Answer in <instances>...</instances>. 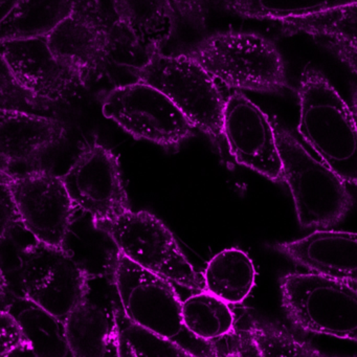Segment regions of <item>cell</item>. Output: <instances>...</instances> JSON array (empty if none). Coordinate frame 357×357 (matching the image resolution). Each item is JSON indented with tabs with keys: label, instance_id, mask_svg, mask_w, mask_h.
I'll list each match as a JSON object with an SVG mask.
<instances>
[{
	"label": "cell",
	"instance_id": "cell-1",
	"mask_svg": "<svg viewBox=\"0 0 357 357\" xmlns=\"http://www.w3.org/2000/svg\"><path fill=\"white\" fill-rule=\"evenodd\" d=\"M303 139L344 183L357 185V121L317 70H305L298 87Z\"/></svg>",
	"mask_w": 357,
	"mask_h": 357
},
{
	"label": "cell",
	"instance_id": "cell-2",
	"mask_svg": "<svg viewBox=\"0 0 357 357\" xmlns=\"http://www.w3.org/2000/svg\"><path fill=\"white\" fill-rule=\"evenodd\" d=\"M116 291L129 321L178 344L195 357H221L216 342L190 333L183 319V303L171 282L121 257L116 275Z\"/></svg>",
	"mask_w": 357,
	"mask_h": 357
},
{
	"label": "cell",
	"instance_id": "cell-3",
	"mask_svg": "<svg viewBox=\"0 0 357 357\" xmlns=\"http://www.w3.org/2000/svg\"><path fill=\"white\" fill-rule=\"evenodd\" d=\"M187 56L231 89L279 93L287 86L281 54L259 35L219 33L200 41Z\"/></svg>",
	"mask_w": 357,
	"mask_h": 357
},
{
	"label": "cell",
	"instance_id": "cell-4",
	"mask_svg": "<svg viewBox=\"0 0 357 357\" xmlns=\"http://www.w3.org/2000/svg\"><path fill=\"white\" fill-rule=\"evenodd\" d=\"M275 130L283 164L282 179L291 192L300 225L326 229L340 222L353 206L344 181L314 160L283 127L275 125Z\"/></svg>",
	"mask_w": 357,
	"mask_h": 357
},
{
	"label": "cell",
	"instance_id": "cell-5",
	"mask_svg": "<svg viewBox=\"0 0 357 357\" xmlns=\"http://www.w3.org/2000/svg\"><path fill=\"white\" fill-rule=\"evenodd\" d=\"M139 82L164 93L188 119L220 149L225 143V101L217 81L187 55H158L137 72Z\"/></svg>",
	"mask_w": 357,
	"mask_h": 357
},
{
	"label": "cell",
	"instance_id": "cell-6",
	"mask_svg": "<svg viewBox=\"0 0 357 357\" xmlns=\"http://www.w3.org/2000/svg\"><path fill=\"white\" fill-rule=\"evenodd\" d=\"M93 222L110 235L131 262L171 283L204 291V279L181 252L172 231L155 215L131 210Z\"/></svg>",
	"mask_w": 357,
	"mask_h": 357
},
{
	"label": "cell",
	"instance_id": "cell-7",
	"mask_svg": "<svg viewBox=\"0 0 357 357\" xmlns=\"http://www.w3.org/2000/svg\"><path fill=\"white\" fill-rule=\"evenodd\" d=\"M280 289L296 327L357 342V290L349 284L317 273H289Z\"/></svg>",
	"mask_w": 357,
	"mask_h": 357
},
{
	"label": "cell",
	"instance_id": "cell-8",
	"mask_svg": "<svg viewBox=\"0 0 357 357\" xmlns=\"http://www.w3.org/2000/svg\"><path fill=\"white\" fill-rule=\"evenodd\" d=\"M102 112L135 139L166 148L181 145L195 129L164 93L139 81L109 91Z\"/></svg>",
	"mask_w": 357,
	"mask_h": 357
},
{
	"label": "cell",
	"instance_id": "cell-9",
	"mask_svg": "<svg viewBox=\"0 0 357 357\" xmlns=\"http://www.w3.org/2000/svg\"><path fill=\"white\" fill-rule=\"evenodd\" d=\"M1 183L9 188L26 231L38 241L61 248L78 212L61 176L45 170L1 171Z\"/></svg>",
	"mask_w": 357,
	"mask_h": 357
},
{
	"label": "cell",
	"instance_id": "cell-10",
	"mask_svg": "<svg viewBox=\"0 0 357 357\" xmlns=\"http://www.w3.org/2000/svg\"><path fill=\"white\" fill-rule=\"evenodd\" d=\"M61 179L77 210L93 220L131 211L119 158L104 146L93 144L83 150Z\"/></svg>",
	"mask_w": 357,
	"mask_h": 357
},
{
	"label": "cell",
	"instance_id": "cell-11",
	"mask_svg": "<svg viewBox=\"0 0 357 357\" xmlns=\"http://www.w3.org/2000/svg\"><path fill=\"white\" fill-rule=\"evenodd\" d=\"M223 135L236 162L278 181L283 164L275 127L266 114L245 96L235 93L225 101Z\"/></svg>",
	"mask_w": 357,
	"mask_h": 357
},
{
	"label": "cell",
	"instance_id": "cell-12",
	"mask_svg": "<svg viewBox=\"0 0 357 357\" xmlns=\"http://www.w3.org/2000/svg\"><path fill=\"white\" fill-rule=\"evenodd\" d=\"M119 307L114 277L89 279L84 301L66 321L74 357H121Z\"/></svg>",
	"mask_w": 357,
	"mask_h": 357
},
{
	"label": "cell",
	"instance_id": "cell-13",
	"mask_svg": "<svg viewBox=\"0 0 357 357\" xmlns=\"http://www.w3.org/2000/svg\"><path fill=\"white\" fill-rule=\"evenodd\" d=\"M3 310L16 298H29L51 275L61 248L38 241L24 225L0 236Z\"/></svg>",
	"mask_w": 357,
	"mask_h": 357
},
{
	"label": "cell",
	"instance_id": "cell-14",
	"mask_svg": "<svg viewBox=\"0 0 357 357\" xmlns=\"http://www.w3.org/2000/svg\"><path fill=\"white\" fill-rule=\"evenodd\" d=\"M1 43V59L26 89L45 101L55 103L84 85L81 75L58 60L47 38Z\"/></svg>",
	"mask_w": 357,
	"mask_h": 357
},
{
	"label": "cell",
	"instance_id": "cell-15",
	"mask_svg": "<svg viewBox=\"0 0 357 357\" xmlns=\"http://www.w3.org/2000/svg\"><path fill=\"white\" fill-rule=\"evenodd\" d=\"M275 250L305 268L329 279L357 284V234L315 231Z\"/></svg>",
	"mask_w": 357,
	"mask_h": 357
},
{
	"label": "cell",
	"instance_id": "cell-16",
	"mask_svg": "<svg viewBox=\"0 0 357 357\" xmlns=\"http://www.w3.org/2000/svg\"><path fill=\"white\" fill-rule=\"evenodd\" d=\"M1 171L12 164H28L63 139L66 128L53 118L0 110Z\"/></svg>",
	"mask_w": 357,
	"mask_h": 357
},
{
	"label": "cell",
	"instance_id": "cell-17",
	"mask_svg": "<svg viewBox=\"0 0 357 357\" xmlns=\"http://www.w3.org/2000/svg\"><path fill=\"white\" fill-rule=\"evenodd\" d=\"M47 41L53 55L78 72L85 84L105 61L110 45L107 33L75 8L72 15L47 37Z\"/></svg>",
	"mask_w": 357,
	"mask_h": 357
},
{
	"label": "cell",
	"instance_id": "cell-18",
	"mask_svg": "<svg viewBox=\"0 0 357 357\" xmlns=\"http://www.w3.org/2000/svg\"><path fill=\"white\" fill-rule=\"evenodd\" d=\"M61 250L87 279L114 278L122 257L114 239L98 229L93 217L87 214L85 218L76 214Z\"/></svg>",
	"mask_w": 357,
	"mask_h": 357
},
{
	"label": "cell",
	"instance_id": "cell-19",
	"mask_svg": "<svg viewBox=\"0 0 357 357\" xmlns=\"http://www.w3.org/2000/svg\"><path fill=\"white\" fill-rule=\"evenodd\" d=\"M3 311L15 317L24 336V346L11 357H74L66 323L30 298H16Z\"/></svg>",
	"mask_w": 357,
	"mask_h": 357
},
{
	"label": "cell",
	"instance_id": "cell-20",
	"mask_svg": "<svg viewBox=\"0 0 357 357\" xmlns=\"http://www.w3.org/2000/svg\"><path fill=\"white\" fill-rule=\"evenodd\" d=\"M114 8L137 47L150 59L162 55L174 33L172 1H114Z\"/></svg>",
	"mask_w": 357,
	"mask_h": 357
},
{
	"label": "cell",
	"instance_id": "cell-21",
	"mask_svg": "<svg viewBox=\"0 0 357 357\" xmlns=\"http://www.w3.org/2000/svg\"><path fill=\"white\" fill-rule=\"evenodd\" d=\"M74 8L75 1H16L0 20V43L47 38Z\"/></svg>",
	"mask_w": 357,
	"mask_h": 357
},
{
	"label": "cell",
	"instance_id": "cell-22",
	"mask_svg": "<svg viewBox=\"0 0 357 357\" xmlns=\"http://www.w3.org/2000/svg\"><path fill=\"white\" fill-rule=\"evenodd\" d=\"M87 284L89 279L62 250L47 281L28 298L66 323L84 301Z\"/></svg>",
	"mask_w": 357,
	"mask_h": 357
},
{
	"label": "cell",
	"instance_id": "cell-23",
	"mask_svg": "<svg viewBox=\"0 0 357 357\" xmlns=\"http://www.w3.org/2000/svg\"><path fill=\"white\" fill-rule=\"evenodd\" d=\"M204 291L227 304H238L248 298L256 279L254 263L237 248L217 254L206 265L204 275Z\"/></svg>",
	"mask_w": 357,
	"mask_h": 357
},
{
	"label": "cell",
	"instance_id": "cell-24",
	"mask_svg": "<svg viewBox=\"0 0 357 357\" xmlns=\"http://www.w3.org/2000/svg\"><path fill=\"white\" fill-rule=\"evenodd\" d=\"M183 319L190 333L206 342H216L235 333V317L229 305L206 291L183 303Z\"/></svg>",
	"mask_w": 357,
	"mask_h": 357
},
{
	"label": "cell",
	"instance_id": "cell-25",
	"mask_svg": "<svg viewBox=\"0 0 357 357\" xmlns=\"http://www.w3.org/2000/svg\"><path fill=\"white\" fill-rule=\"evenodd\" d=\"M284 24L300 32L357 49V3H344L323 13L286 20Z\"/></svg>",
	"mask_w": 357,
	"mask_h": 357
},
{
	"label": "cell",
	"instance_id": "cell-26",
	"mask_svg": "<svg viewBox=\"0 0 357 357\" xmlns=\"http://www.w3.org/2000/svg\"><path fill=\"white\" fill-rule=\"evenodd\" d=\"M344 3L313 0H264V1H227L223 3L231 13L258 20H281L308 17L338 7Z\"/></svg>",
	"mask_w": 357,
	"mask_h": 357
},
{
	"label": "cell",
	"instance_id": "cell-27",
	"mask_svg": "<svg viewBox=\"0 0 357 357\" xmlns=\"http://www.w3.org/2000/svg\"><path fill=\"white\" fill-rule=\"evenodd\" d=\"M246 331L262 357H326L271 324L255 321Z\"/></svg>",
	"mask_w": 357,
	"mask_h": 357
},
{
	"label": "cell",
	"instance_id": "cell-28",
	"mask_svg": "<svg viewBox=\"0 0 357 357\" xmlns=\"http://www.w3.org/2000/svg\"><path fill=\"white\" fill-rule=\"evenodd\" d=\"M119 333L128 344L135 357H195L178 344L160 337L133 324L123 312L118 311Z\"/></svg>",
	"mask_w": 357,
	"mask_h": 357
},
{
	"label": "cell",
	"instance_id": "cell-29",
	"mask_svg": "<svg viewBox=\"0 0 357 357\" xmlns=\"http://www.w3.org/2000/svg\"><path fill=\"white\" fill-rule=\"evenodd\" d=\"M0 70H1L0 73L1 110L33 114L31 110H47L53 104L41 99L30 89H26L14 76L13 73L10 70L7 63L3 59H1Z\"/></svg>",
	"mask_w": 357,
	"mask_h": 357
},
{
	"label": "cell",
	"instance_id": "cell-30",
	"mask_svg": "<svg viewBox=\"0 0 357 357\" xmlns=\"http://www.w3.org/2000/svg\"><path fill=\"white\" fill-rule=\"evenodd\" d=\"M1 346L0 357H11L24 346V336L22 327L13 315L1 311Z\"/></svg>",
	"mask_w": 357,
	"mask_h": 357
},
{
	"label": "cell",
	"instance_id": "cell-31",
	"mask_svg": "<svg viewBox=\"0 0 357 357\" xmlns=\"http://www.w3.org/2000/svg\"><path fill=\"white\" fill-rule=\"evenodd\" d=\"M0 206H1V219H0V225H1V233L0 234L1 235L7 233L13 227L22 225L17 206L12 197L9 188L5 183H1Z\"/></svg>",
	"mask_w": 357,
	"mask_h": 357
},
{
	"label": "cell",
	"instance_id": "cell-32",
	"mask_svg": "<svg viewBox=\"0 0 357 357\" xmlns=\"http://www.w3.org/2000/svg\"><path fill=\"white\" fill-rule=\"evenodd\" d=\"M326 47L357 76V49L328 41Z\"/></svg>",
	"mask_w": 357,
	"mask_h": 357
},
{
	"label": "cell",
	"instance_id": "cell-33",
	"mask_svg": "<svg viewBox=\"0 0 357 357\" xmlns=\"http://www.w3.org/2000/svg\"><path fill=\"white\" fill-rule=\"evenodd\" d=\"M233 338L231 347L237 353L238 357H262L248 331L241 332Z\"/></svg>",
	"mask_w": 357,
	"mask_h": 357
},
{
	"label": "cell",
	"instance_id": "cell-34",
	"mask_svg": "<svg viewBox=\"0 0 357 357\" xmlns=\"http://www.w3.org/2000/svg\"><path fill=\"white\" fill-rule=\"evenodd\" d=\"M219 350H220L221 357H238L237 353L235 352V350L231 347L227 349V351L221 350L220 348H219Z\"/></svg>",
	"mask_w": 357,
	"mask_h": 357
},
{
	"label": "cell",
	"instance_id": "cell-35",
	"mask_svg": "<svg viewBox=\"0 0 357 357\" xmlns=\"http://www.w3.org/2000/svg\"><path fill=\"white\" fill-rule=\"evenodd\" d=\"M353 106H354V114L357 121V91H355L353 95Z\"/></svg>",
	"mask_w": 357,
	"mask_h": 357
}]
</instances>
